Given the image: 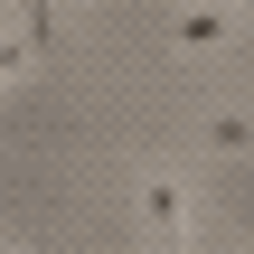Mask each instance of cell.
Segmentation results:
<instances>
[{
    "label": "cell",
    "mask_w": 254,
    "mask_h": 254,
    "mask_svg": "<svg viewBox=\"0 0 254 254\" xmlns=\"http://www.w3.org/2000/svg\"><path fill=\"white\" fill-rule=\"evenodd\" d=\"M198 254H226V245H207V236H198Z\"/></svg>",
    "instance_id": "4"
},
{
    "label": "cell",
    "mask_w": 254,
    "mask_h": 254,
    "mask_svg": "<svg viewBox=\"0 0 254 254\" xmlns=\"http://www.w3.org/2000/svg\"><path fill=\"white\" fill-rule=\"evenodd\" d=\"M207 151H254V123L245 113H217V123H207Z\"/></svg>",
    "instance_id": "3"
},
{
    "label": "cell",
    "mask_w": 254,
    "mask_h": 254,
    "mask_svg": "<svg viewBox=\"0 0 254 254\" xmlns=\"http://www.w3.org/2000/svg\"><path fill=\"white\" fill-rule=\"evenodd\" d=\"M141 217H151V226H189V198H179V179H141Z\"/></svg>",
    "instance_id": "2"
},
{
    "label": "cell",
    "mask_w": 254,
    "mask_h": 254,
    "mask_svg": "<svg viewBox=\"0 0 254 254\" xmlns=\"http://www.w3.org/2000/svg\"><path fill=\"white\" fill-rule=\"evenodd\" d=\"M245 9H254V0H245Z\"/></svg>",
    "instance_id": "5"
},
{
    "label": "cell",
    "mask_w": 254,
    "mask_h": 254,
    "mask_svg": "<svg viewBox=\"0 0 254 254\" xmlns=\"http://www.w3.org/2000/svg\"><path fill=\"white\" fill-rule=\"evenodd\" d=\"M170 47H189V57H198V47H226V9H207V0L179 9V19H170Z\"/></svg>",
    "instance_id": "1"
}]
</instances>
